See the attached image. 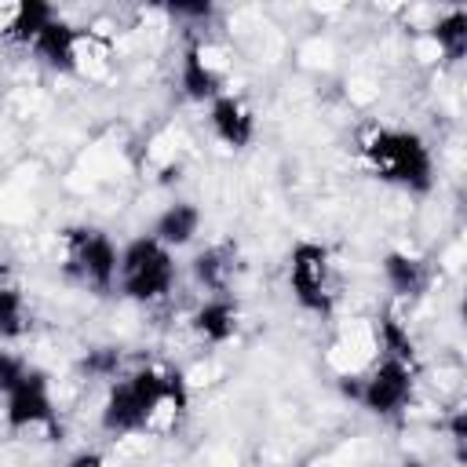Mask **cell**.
I'll use <instances>...</instances> for the list:
<instances>
[{
    "instance_id": "603a6c76",
    "label": "cell",
    "mask_w": 467,
    "mask_h": 467,
    "mask_svg": "<svg viewBox=\"0 0 467 467\" xmlns=\"http://www.w3.org/2000/svg\"><path fill=\"white\" fill-rule=\"evenodd\" d=\"M66 467H106V460H102V452H77Z\"/></svg>"
},
{
    "instance_id": "5bb4252c",
    "label": "cell",
    "mask_w": 467,
    "mask_h": 467,
    "mask_svg": "<svg viewBox=\"0 0 467 467\" xmlns=\"http://www.w3.org/2000/svg\"><path fill=\"white\" fill-rule=\"evenodd\" d=\"M193 277H197L208 292L223 296L226 285H230V277H234V252H230L226 244H215V248L197 252V255H193Z\"/></svg>"
},
{
    "instance_id": "ac0fdd59",
    "label": "cell",
    "mask_w": 467,
    "mask_h": 467,
    "mask_svg": "<svg viewBox=\"0 0 467 467\" xmlns=\"http://www.w3.org/2000/svg\"><path fill=\"white\" fill-rule=\"evenodd\" d=\"M29 317H26V299L18 288H0V339H18L26 332Z\"/></svg>"
},
{
    "instance_id": "44dd1931",
    "label": "cell",
    "mask_w": 467,
    "mask_h": 467,
    "mask_svg": "<svg viewBox=\"0 0 467 467\" xmlns=\"http://www.w3.org/2000/svg\"><path fill=\"white\" fill-rule=\"evenodd\" d=\"M449 438H452V445H456V456L463 460V445H467V416H463V412H452V420H449Z\"/></svg>"
},
{
    "instance_id": "2e32d148",
    "label": "cell",
    "mask_w": 467,
    "mask_h": 467,
    "mask_svg": "<svg viewBox=\"0 0 467 467\" xmlns=\"http://www.w3.org/2000/svg\"><path fill=\"white\" fill-rule=\"evenodd\" d=\"M434 40L445 51V58H463L467 51V11H449L445 18H438L434 26Z\"/></svg>"
},
{
    "instance_id": "9a60e30c",
    "label": "cell",
    "mask_w": 467,
    "mask_h": 467,
    "mask_svg": "<svg viewBox=\"0 0 467 467\" xmlns=\"http://www.w3.org/2000/svg\"><path fill=\"white\" fill-rule=\"evenodd\" d=\"M51 18H55L51 4H44V0H22V4L11 11L4 36L15 40V44H33V40L40 36V29H44Z\"/></svg>"
},
{
    "instance_id": "6da1fadb",
    "label": "cell",
    "mask_w": 467,
    "mask_h": 467,
    "mask_svg": "<svg viewBox=\"0 0 467 467\" xmlns=\"http://www.w3.org/2000/svg\"><path fill=\"white\" fill-rule=\"evenodd\" d=\"M186 383L179 372L135 368L128 379L113 383L102 405V427L109 434H168L186 412Z\"/></svg>"
},
{
    "instance_id": "7c38bea8",
    "label": "cell",
    "mask_w": 467,
    "mask_h": 467,
    "mask_svg": "<svg viewBox=\"0 0 467 467\" xmlns=\"http://www.w3.org/2000/svg\"><path fill=\"white\" fill-rule=\"evenodd\" d=\"M197 226H201V212H197L193 204L179 201V204H168V208L157 215L150 237L161 241L164 248H179V244H190V241H193Z\"/></svg>"
},
{
    "instance_id": "8992f818",
    "label": "cell",
    "mask_w": 467,
    "mask_h": 467,
    "mask_svg": "<svg viewBox=\"0 0 467 467\" xmlns=\"http://www.w3.org/2000/svg\"><path fill=\"white\" fill-rule=\"evenodd\" d=\"M412 394V365L383 358L372 365V372L361 379V394L358 401L372 412V416H390L398 412Z\"/></svg>"
},
{
    "instance_id": "ba28073f",
    "label": "cell",
    "mask_w": 467,
    "mask_h": 467,
    "mask_svg": "<svg viewBox=\"0 0 467 467\" xmlns=\"http://www.w3.org/2000/svg\"><path fill=\"white\" fill-rule=\"evenodd\" d=\"M208 124H212L215 139L234 146V150L248 146L252 135H255V117H252V109L241 95H215L212 109H208Z\"/></svg>"
},
{
    "instance_id": "52a82bcc",
    "label": "cell",
    "mask_w": 467,
    "mask_h": 467,
    "mask_svg": "<svg viewBox=\"0 0 467 467\" xmlns=\"http://www.w3.org/2000/svg\"><path fill=\"white\" fill-rule=\"evenodd\" d=\"M7 398V427L11 431H33V427H51L55 431V405H51V390H47V376L40 368H29Z\"/></svg>"
},
{
    "instance_id": "ffe728a7",
    "label": "cell",
    "mask_w": 467,
    "mask_h": 467,
    "mask_svg": "<svg viewBox=\"0 0 467 467\" xmlns=\"http://www.w3.org/2000/svg\"><path fill=\"white\" fill-rule=\"evenodd\" d=\"M26 372H29V365H26L22 358H15V354L0 350V394H11V390H15V383H18Z\"/></svg>"
},
{
    "instance_id": "277c9868",
    "label": "cell",
    "mask_w": 467,
    "mask_h": 467,
    "mask_svg": "<svg viewBox=\"0 0 467 467\" xmlns=\"http://www.w3.org/2000/svg\"><path fill=\"white\" fill-rule=\"evenodd\" d=\"M288 285H292V296L303 310L310 314H332L336 306V270H332V259L321 244H310V241H299L292 248V259H288Z\"/></svg>"
},
{
    "instance_id": "e0dca14e",
    "label": "cell",
    "mask_w": 467,
    "mask_h": 467,
    "mask_svg": "<svg viewBox=\"0 0 467 467\" xmlns=\"http://www.w3.org/2000/svg\"><path fill=\"white\" fill-rule=\"evenodd\" d=\"M376 336H379V347L387 350V358H394V361H405V365H412V361H416V350H412V336H409V328H405L398 317H379V328H376Z\"/></svg>"
},
{
    "instance_id": "8fae6325",
    "label": "cell",
    "mask_w": 467,
    "mask_h": 467,
    "mask_svg": "<svg viewBox=\"0 0 467 467\" xmlns=\"http://www.w3.org/2000/svg\"><path fill=\"white\" fill-rule=\"evenodd\" d=\"M193 332L204 343H226L237 332V306L226 296H212L193 310Z\"/></svg>"
},
{
    "instance_id": "4fadbf2b",
    "label": "cell",
    "mask_w": 467,
    "mask_h": 467,
    "mask_svg": "<svg viewBox=\"0 0 467 467\" xmlns=\"http://www.w3.org/2000/svg\"><path fill=\"white\" fill-rule=\"evenodd\" d=\"M383 277H387L390 292L412 299L427 288V263L409 255V252H387L383 255Z\"/></svg>"
},
{
    "instance_id": "7402d4cb",
    "label": "cell",
    "mask_w": 467,
    "mask_h": 467,
    "mask_svg": "<svg viewBox=\"0 0 467 467\" xmlns=\"http://www.w3.org/2000/svg\"><path fill=\"white\" fill-rule=\"evenodd\" d=\"M168 15L171 18H208L212 4H168Z\"/></svg>"
},
{
    "instance_id": "30bf717a",
    "label": "cell",
    "mask_w": 467,
    "mask_h": 467,
    "mask_svg": "<svg viewBox=\"0 0 467 467\" xmlns=\"http://www.w3.org/2000/svg\"><path fill=\"white\" fill-rule=\"evenodd\" d=\"M179 84L186 91V99L193 102H212L215 95H223V73L212 66V58L204 55L201 44H190L179 66Z\"/></svg>"
},
{
    "instance_id": "3957f363",
    "label": "cell",
    "mask_w": 467,
    "mask_h": 467,
    "mask_svg": "<svg viewBox=\"0 0 467 467\" xmlns=\"http://www.w3.org/2000/svg\"><path fill=\"white\" fill-rule=\"evenodd\" d=\"M175 285L171 252L153 237H135L120 248L117 263V288L135 303H157Z\"/></svg>"
},
{
    "instance_id": "d6986e66",
    "label": "cell",
    "mask_w": 467,
    "mask_h": 467,
    "mask_svg": "<svg viewBox=\"0 0 467 467\" xmlns=\"http://www.w3.org/2000/svg\"><path fill=\"white\" fill-rule=\"evenodd\" d=\"M117 368H120V354H117L113 347H95V350H88V358H84V372H88V376L109 379V376H117Z\"/></svg>"
},
{
    "instance_id": "5b68a950",
    "label": "cell",
    "mask_w": 467,
    "mask_h": 467,
    "mask_svg": "<svg viewBox=\"0 0 467 467\" xmlns=\"http://www.w3.org/2000/svg\"><path fill=\"white\" fill-rule=\"evenodd\" d=\"M120 252L102 230H69L66 234V266L95 292H109L117 285Z\"/></svg>"
},
{
    "instance_id": "9c48e42d",
    "label": "cell",
    "mask_w": 467,
    "mask_h": 467,
    "mask_svg": "<svg viewBox=\"0 0 467 467\" xmlns=\"http://www.w3.org/2000/svg\"><path fill=\"white\" fill-rule=\"evenodd\" d=\"M29 47L36 51V58H40L44 66H51V69H58V73H73V69H77L80 36H77V29H73L69 22H62V18H51Z\"/></svg>"
},
{
    "instance_id": "7a4b0ae2",
    "label": "cell",
    "mask_w": 467,
    "mask_h": 467,
    "mask_svg": "<svg viewBox=\"0 0 467 467\" xmlns=\"http://www.w3.org/2000/svg\"><path fill=\"white\" fill-rule=\"evenodd\" d=\"M368 168L394 182V186H405V190H431V175H434V164H431V150L427 142L416 135V131H394V128H376L365 146H361Z\"/></svg>"
}]
</instances>
